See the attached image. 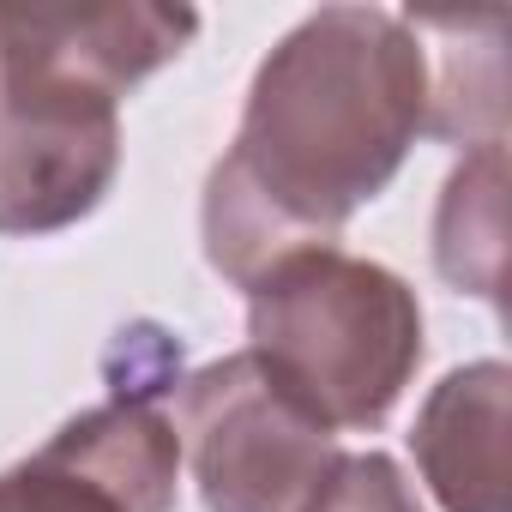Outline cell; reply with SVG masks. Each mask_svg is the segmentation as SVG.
Listing matches in <instances>:
<instances>
[{
	"label": "cell",
	"mask_w": 512,
	"mask_h": 512,
	"mask_svg": "<svg viewBox=\"0 0 512 512\" xmlns=\"http://www.w3.org/2000/svg\"><path fill=\"white\" fill-rule=\"evenodd\" d=\"M428 133V43L386 7L308 13L247 85L235 145L199 205L205 260L247 290L296 247L338 229L392 187Z\"/></svg>",
	"instance_id": "cell-1"
},
{
	"label": "cell",
	"mask_w": 512,
	"mask_h": 512,
	"mask_svg": "<svg viewBox=\"0 0 512 512\" xmlns=\"http://www.w3.org/2000/svg\"><path fill=\"white\" fill-rule=\"evenodd\" d=\"M199 31L187 7L0 13V235H55L121 169V97Z\"/></svg>",
	"instance_id": "cell-2"
},
{
	"label": "cell",
	"mask_w": 512,
	"mask_h": 512,
	"mask_svg": "<svg viewBox=\"0 0 512 512\" xmlns=\"http://www.w3.org/2000/svg\"><path fill=\"white\" fill-rule=\"evenodd\" d=\"M247 350L332 434L392 416L422 362L416 290L338 241L296 247L247 284Z\"/></svg>",
	"instance_id": "cell-3"
},
{
	"label": "cell",
	"mask_w": 512,
	"mask_h": 512,
	"mask_svg": "<svg viewBox=\"0 0 512 512\" xmlns=\"http://www.w3.org/2000/svg\"><path fill=\"white\" fill-rule=\"evenodd\" d=\"M181 452L205 512H302L338 464V434L235 350L181 386Z\"/></svg>",
	"instance_id": "cell-4"
},
{
	"label": "cell",
	"mask_w": 512,
	"mask_h": 512,
	"mask_svg": "<svg viewBox=\"0 0 512 512\" xmlns=\"http://www.w3.org/2000/svg\"><path fill=\"white\" fill-rule=\"evenodd\" d=\"M175 476L181 434L157 410V386H115L109 404L0 470V512H169Z\"/></svg>",
	"instance_id": "cell-5"
},
{
	"label": "cell",
	"mask_w": 512,
	"mask_h": 512,
	"mask_svg": "<svg viewBox=\"0 0 512 512\" xmlns=\"http://www.w3.org/2000/svg\"><path fill=\"white\" fill-rule=\"evenodd\" d=\"M506 386L512 374L494 356L452 368L410 428L422 482L446 512H506Z\"/></svg>",
	"instance_id": "cell-6"
},
{
	"label": "cell",
	"mask_w": 512,
	"mask_h": 512,
	"mask_svg": "<svg viewBox=\"0 0 512 512\" xmlns=\"http://www.w3.org/2000/svg\"><path fill=\"white\" fill-rule=\"evenodd\" d=\"M422 43H440V67L428 61V133L500 145L506 79H500V19H434L404 13Z\"/></svg>",
	"instance_id": "cell-7"
},
{
	"label": "cell",
	"mask_w": 512,
	"mask_h": 512,
	"mask_svg": "<svg viewBox=\"0 0 512 512\" xmlns=\"http://www.w3.org/2000/svg\"><path fill=\"white\" fill-rule=\"evenodd\" d=\"M506 260V145H470V157L446 175L434 211V272L452 290L500 302Z\"/></svg>",
	"instance_id": "cell-8"
},
{
	"label": "cell",
	"mask_w": 512,
	"mask_h": 512,
	"mask_svg": "<svg viewBox=\"0 0 512 512\" xmlns=\"http://www.w3.org/2000/svg\"><path fill=\"white\" fill-rule=\"evenodd\" d=\"M302 512H422L404 470L386 452H338L326 482L308 494Z\"/></svg>",
	"instance_id": "cell-9"
}]
</instances>
